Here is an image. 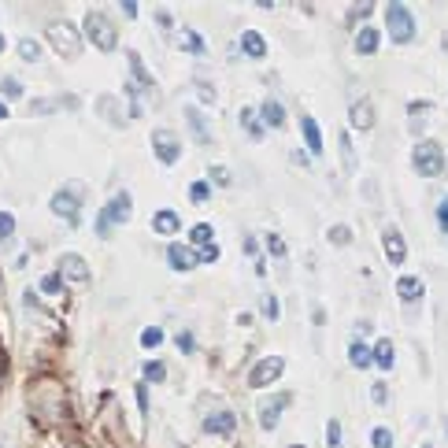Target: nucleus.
Instances as JSON below:
<instances>
[{"mask_svg":"<svg viewBox=\"0 0 448 448\" xmlns=\"http://www.w3.org/2000/svg\"><path fill=\"white\" fill-rule=\"evenodd\" d=\"M85 197H89V189H85V182H63V186L56 189V193H52L48 208L56 211V215H60L63 222H71V226H78Z\"/></svg>","mask_w":448,"mask_h":448,"instance_id":"1","label":"nucleus"},{"mask_svg":"<svg viewBox=\"0 0 448 448\" xmlns=\"http://www.w3.org/2000/svg\"><path fill=\"white\" fill-rule=\"evenodd\" d=\"M411 167L419 178H441L445 174V148L433 141V137H422L411 148Z\"/></svg>","mask_w":448,"mask_h":448,"instance_id":"2","label":"nucleus"},{"mask_svg":"<svg viewBox=\"0 0 448 448\" xmlns=\"http://www.w3.org/2000/svg\"><path fill=\"white\" fill-rule=\"evenodd\" d=\"M130 211H134V200L130 193H115L108 204L100 208L97 215V238H111L115 226H123V222H130Z\"/></svg>","mask_w":448,"mask_h":448,"instance_id":"3","label":"nucleus"},{"mask_svg":"<svg viewBox=\"0 0 448 448\" xmlns=\"http://www.w3.org/2000/svg\"><path fill=\"white\" fill-rule=\"evenodd\" d=\"M85 37H89V45H97L100 52H115V48H119L115 23L104 12H89V15H85Z\"/></svg>","mask_w":448,"mask_h":448,"instance_id":"4","label":"nucleus"},{"mask_svg":"<svg viewBox=\"0 0 448 448\" xmlns=\"http://www.w3.org/2000/svg\"><path fill=\"white\" fill-rule=\"evenodd\" d=\"M386 30H389V37L397 41V45H411V41H415V15H411V8L389 4L386 8Z\"/></svg>","mask_w":448,"mask_h":448,"instance_id":"5","label":"nucleus"},{"mask_svg":"<svg viewBox=\"0 0 448 448\" xmlns=\"http://www.w3.org/2000/svg\"><path fill=\"white\" fill-rule=\"evenodd\" d=\"M45 37L52 41V48H56L63 60H74V56L82 52L78 30H74L71 23H63V19H60V23H48V26H45Z\"/></svg>","mask_w":448,"mask_h":448,"instance_id":"6","label":"nucleus"},{"mask_svg":"<svg viewBox=\"0 0 448 448\" xmlns=\"http://www.w3.org/2000/svg\"><path fill=\"white\" fill-rule=\"evenodd\" d=\"M282 375H285V359L282 356H263L260 364L249 370V386L263 389V386H271V382H278Z\"/></svg>","mask_w":448,"mask_h":448,"instance_id":"7","label":"nucleus"},{"mask_svg":"<svg viewBox=\"0 0 448 448\" xmlns=\"http://www.w3.org/2000/svg\"><path fill=\"white\" fill-rule=\"evenodd\" d=\"M152 152L163 167H174L178 159H182V141H178L170 130H156L152 134Z\"/></svg>","mask_w":448,"mask_h":448,"instance_id":"8","label":"nucleus"},{"mask_svg":"<svg viewBox=\"0 0 448 448\" xmlns=\"http://www.w3.org/2000/svg\"><path fill=\"white\" fill-rule=\"evenodd\" d=\"M293 404V393H274V397H267L263 404H260V426L267 433L278 426V419H282V411Z\"/></svg>","mask_w":448,"mask_h":448,"instance_id":"9","label":"nucleus"},{"mask_svg":"<svg viewBox=\"0 0 448 448\" xmlns=\"http://www.w3.org/2000/svg\"><path fill=\"white\" fill-rule=\"evenodd\" d=\"M56 274H60L63 282L85 285V282H89V263H85L82 256H74V252H67V256H60V267H56Z\"/></svg>","mask_w":448,"mask_h":448,"instance_id":"10","label":"nucleus"},{"mask_svg":"<svg viewBox=\"0 0 448 448\" xmlns=\"http://www.w3.org/2000/svg\"><path fill=\"white\" fill-rule=\"evenodd\" d=\"M167 263H170V271H193L200 263V249H193V244H170Z\"/></svg>","mask_w":448,"mask_h":448,"instance_id":"11","label":"nucleus"},{"mask_svg":"<svg viewBox=\"0 0 448 448\" xmlns=\"http://www.w3.org/2000/svg\"><path fill=\"white\" fill-rule=\"evenodd\" d=\"M382 244H386V260H389L393 267H400L404 260H408V244H404L400 230L386 226V233H382Z\"/></svg>","mask_w":448,"mask_h":448,"instance_id":"12","label":"nucleus"},{"mask_svg":"<svg viewBox=\"0 0 448 448\" xmlns=\"http://www.w3.org/2000/svg\"><path fill=\"white\" fill-rule=\"evenodd\" d=\"M238 52L249 60H263L267 56V37L260 34V30H244L241 41H238Z\"/></svg>","mask_w":448,"mask_h":448,"instance_id":"13","label":"nucleus"},{"mask_svg":"<svg viewBox=\"0 0 448 448\" xmlns=\"http://www.w3.org/2000/svg\"><path fill=\"white\" fill-rule=\"evenodd\" d=\"M233 430H238V415H233V411H219V415H208V419H204V433L226 437Z\"/></svg>","mask_w":448,"mask_h":448,"instance_id":"14","label":"nucleus"},{"mask_svg":"<svg viewBox=\"0 0 448 448\" xmlns=\"http://www.w3.org/2000/svg\"><path fill=\"white\" fill-rule=\"evenodd\" d=\"M422 293H426L422 278H415V274H400V278H397V296H400L404 304H415V301H422Z\"/></svg>","mask_w":448,"mask_h":448,"instance_id":"15","label":"nucleus"},{"mask_svg":"<svg viewBox=\"0 0 448 448\" xmlns=\"http://www.w3.org/2000/svg\"><path fill=\"white\" fill-rule=\"evenodd\" d=\"M178 45H182L189 56H208V41H204V34H197L193 26H182V30H178Z\"/></svg>","mask_w":448,"mask_h":448,"instance_id":"16","label":"nucleus"},{"mask_svg":"<svg viewBox=\"0 0 448 448\" xmlns=\"http://www.w3.org/2000/svg\"><path fill=\"white\" fill-rule=\"evenodd\" d=\"M348 119H352L356 130H370V126H375V104H370V100H356L348 108Z\"/></svg>","mask_w":448,"mask_h":448,"instance_id":"17","label":"nucleus"},{"mask_svg":"<svg viewBox=\"0 0 448 448\" xmlns=\"http://www.w3.org/2000/svg\"><path fill=\"white\" fill-rule=\"evenodd\" d=\"M301 130H304V145L312 156H323V134H319V123L312 115H301Z\"/></svg>","mask_w":448,"mask_h":448,"instance_id":"18","label":"nucleus"},{"mask_svg":"<svg viewBox=\"0 0 448 448\" xmlns=\"http://www.w3.org/2000/svg\"><path fill=\"white\" fill-rule=\"evenodd\" d=\"M152 230L156 233H178V230H182V215L170 211V208H159L152 215Z\"/></svg>","mask_w":448,"mask_h":448,"instance_id":"19","label":"nucleus"},{"mask_svg":"<svg viewBox=\"0 0 448 448\" xmlns=\"http://www.w3.org/2000/svg\"><path fill=\"white\" fill-rule=\"evenodd\" d=\"M375 367L378 370H393V364H397V352H393V341L389 337H382V341H375Z\"/></svg>","mask_w":448,"mask_h":448,"instance_id":"20","label":"nucleus"},{"mask_svg":"<svg viewBox=\"0 0 448 448\" xmlns=\"http://www.w3.org/2000/svg\"><path fill=\"white\" fill-rule=\"evenodd\" d=\"M348 359H352V367L370 370V364H375V352L367 348V341H352V345H348Z\"/></svg>","mask_w":448,"mask_h":448,"instance_id":"21","label":"nucleus"},{"mask_svg":"<svg viewBox=\"0 0 448 448\" xmlns=\"http://www.w3.org/2000/svg\"><path fill=\"white\" fill-rule=\"evenodd\" d=\"M378 41H382L378 30H375V26H364V30L356 34V52H359V56H375V52H378Z\"/></svg>","mask_w":448,"mask_h":448,"instance_id":"22","label":"nucleus"},{"mask_svg":"<svg viewBox=\"0 0 448 448\" xmlns=\"http://www.w3.org/2000/svg\"><path fill=\"white\" fill-rule=\"evenodd\" d=\"M186 123L193 126V137H197L200 145H208V141H211V130H208V123L200 119V111L193 108V104H189V108H186Z\"/></svg>","mask_w":448,"mask_h":448,"instance_id":"23","label":"nucleus"},{"mask_svg":"<svg viewBox=\"0 0 448 448\" xmlns=\"http://www.w3.org/2000/svg\"><path fill=\"white\" fill-rule=\"evenodd\" d=\"M260 115H263L267 126H282V123H285V111H282L278 100H263V104H260Z\"/></svg>","mask_w":448,"mask_h":448,"instance_id":"24","label":"nucleus"},{"mask_svg":"<svg viewBox=\"0 0 448 448\" xmlns=\"http://www.w3.org/2000/svg\"><path fill=\"white\" fill-rule=\"evenodd\" d=\"M241 126L249 130L252 141H263V137H267V126H263V123H256V111H252V108H244V111H241Z\"/></svg>","mask_w":448,"mask_h":448,"instance_id":"25","label":"nucleus"},{"mask_svg":"<svg viewBox=\"0 0 448 448\" xmlns=\"http://www.w3.org/2000/svg\"><path fill=\"white\" fill-rule=\"evenodd\" d=\"M337 145H341V159H345V170L352 174V170H356V148H352L348 134H341V137H337Z\"/></svg>","mask_w":448,"mask_h":448,"instance_id":"26","label":"nucleus"},{"mask_svg":"<svg viewBox=\"0 0 448 448\" xmlns=\"http://www.w3.org/2000/svg\"><path fill=\"white\" fill-rule=\"evenodd\" d=\"M19 56H23L26 63H37L41 60V45L34 37H23V41H19Z\"/></svg>","mask_w":448,"mask_h":448,"instance_id":"27","label":"nucleus"},{"mask_svg":"<svg viewBox=\"0 0 448 448\" xmlns=\"http://www.w3.org/2000/svg\"><path fill=\"white\" fill-rule=\"evenodd\" d=\"M56 108H60V100L41 97V100H30V104H26V115H52Z\"/></svg>","mask_w":448,"mask_h":448,"instance_id":"28","label":"nucleus"},{"mask_svg":"<svg viewBox=\"0 0 448 448\" xmlns=\"http://www.w3.org/2000/svg\"><path fill=\"white\" fill-rule=\"evenodd\" d=\"M370 448H393V430L389 426H375V430H370Z\"/></svg>","mask_w":448,"mask_h":448,"instance_id":"29","label":"nucleus"},{"mask_svg":"<svg viewBox=\"0 0 448 448\" xmlns=\"http://www.w3.org/2000/svg\"><path fill=\"white\" fill-rule=\"evenodd\" d=\"M163 345V330L159 326H145L141 330V348H159Z\"/></svg>","mask_w":448,"mask_h":448,"instance_id":"30","label":"nucleus"},{"mask_svg":"<svg viewBox=\"0 0 448 448\" xmlns=\"http://www.w3.org/2000/svg\"><path fill=\"white\" fill-rule=\"evenodd\" d=\"M189 200H193V204H208V200H211V186L208 182H193V186H189Z\"/></svg>","mask_w":448,"mask_h":448,"instance_id":"31","label":"nucleus"},{"mask_svg":"<svg viewBox=\"0 0 448 448\" xmlns=\"http://www.w3.org/2000/svg\"><path fill=\"white\" fill-rule=\"evenodd\" d=\"M41 293H45V296H60L63 293V278H60V274H45V278H41Z\"/></svg>","mask_w":448,"mask_h":448,"instance_id":"32","label":"nucleus"},{"mask_svg":"<svg viewBox=\"0 0 448 448\" xmlns=\"http://www.w3.org/2000/svg\"><path fill=\"white\" fill-rule=\"evenodd\" d=\"M141 370H145V382H163V378H167V367L159 364V359H152V364H145Z\"/></svg>","mask_w":448,"mask_h":448,"instance_id":"33","label":"nucleus"},{"mask_svg":"<svg viewBox=\"0 0 448 448\" xmlns=\"http://www.w3.org/2000/svg\"><path fill=\"white\" fill-rule=\"evenodd\" d=\"M370 400H375L378 408H386V404H389V386H386V382H375V386H370Z\"/></svg>","mask_w":448,"mask_h":448,"instance_id":"34","label":"nucleus"},{"mask_svg":"<svg viewBox=\"0 0 448 448\" xmlns=\"http://www.w3.org/2000/svg\"><path fill=\"white\" fill-rule=\"evenodd\" d=\"M15 233V215L12 211H0V241H8Z\"/></svg>","mask_w":448,"mask_h":448,"instance_id":"35","label":"nucleus"},{"mask_svg":"<svg viewBox=\"0 0 448 448\" xmlns=\"http://www.w3.org/2000/svg\"><path fill=\"white\" fill-rule=\"evenodd\" d=\"M267 249H271L274 260H285V241L278 238V233H267Z\"/></svg>","mask_w":448,"mask_h":448,"instance_id":"36","label":"nucleus"},{"mask_svg":"<svg viewBox=\"0 0 448 448\" xmlns=\"http://www.w3.org/2000/svg\"><path fill=\"white\" fill-rule=\"evenodd\" d=\"M326 445H330V448H341V422H337V419L326 422Z\"/></svg>","mask_w":448,"mask_h":448,"instance_id":"37","label":"nucleus"},{"mask_svg":"<svg viewBox=\"0 0 448 448\" xmlns=\"http://www.w3.org/2000/svg\"><path fill=\"white\" fill-rule=\"evenodd\" d=\"M326 238L334 241V244H348V241H352V230H348V226H330Z\"/></svg>","mask_w":448,"mask_h":448,"instance_id":"38","label":"nucleus"},{"mask_svg":"<svg viewBox=\"0 0 448 448\" xmlns=\"http://www.w3.org/2000/svg\"><path fill=\"white\" fill-rule=\"evenodd\" d=\"M211 238H215V230H211L208 222L204 226H193V244H211Z\"/></svg>","mask_w":448,"mask_h":448,"instance_id":"39","label":"nucleus"},{"mask_svg":"<svg viewBox=\"0 0 448 448\" xmlns=\"http://www.w3.org/2000/svg\"><path fill=\"white\" fill-rule=\"evenodd\" d=\"M370 12H375V4H356V8H348V23H359V19H367Z\"/></svg>","mask_w":448,"mask_h":448,"instance_id":"40","label":"nucleus"},{"mask_svg":"<svg viewBox=\"0 0 448 448\" xmlns=\"http://www.w3.org/2000/svg\"><path fill=\"white\" fill-rule=\"evenodd\" d=\"M263 315L271 319V323L282 315V312H278V301H274V293H267V296H263Z\"/></svg>","mask_w":448,"mask_h":448,"instance_id":"41","label":"nucleus"},{"mask_svg":"<svg viewBox=\"0 0 448 448\" xmlns=\"http://www.w3.org/2000/svg\"><path fill=\"white\" fill-rule=\"evenodd\" d=\"M437 226L448 238V197H441V204H437Z\"/></svg>","mask_w":448,"mask_h":448,"instance_id":"42","label":"nucleus"},{"mask_svg":"<svg viewBox=\"0 0 448 448\" xmlns=\"http://www.w3.org/2000/svg\"><path fill=\"white\" fill-rule=\"evenodd\" d=\"M174 341H178V348H182L186 356H189V352H197V341H193V334H178Z\"/></svg>","mask_w":448,"mask_h":448,"instance_id":"43","label":"nucleus"},{"mask_svg":"<svg viewBox=\"0 0 448 448\" xmlns=\"http://www.w3.org/2000/svg\"><path fill=\"white\" fill-rule=\"evenodd\" d=\"M200 260H204V263H215V260H219V244H215V241L204 244V249H200Z\"/></svg>","mask_w":448,"mask_h":448,"instance_id":"44","label":"nucleus"},{"mask_svg":"<svg viewBox=\"0 0 448 448\" xmlns=\"http://www.w3.org/2000/svg\"><path fill=\"white\" fill-rule=\"evenodd\" d=\"M137 408H141V415H148V389H145V382H137Z\"/></svg>","mask_w":448,"mask_h":448,"instance_id":"45","label":"nucleus"},{"mask_svg":"<svg viewBox=\"0 0 448 448\" xmlns=\"http://www.w3.org/2000/svg\"><path fill=\"white\" fill-rule=\"evenodd\" d=\"M197 93H200V97H204L208 104H215V89H211L208 82H197Z\"/></svg>","mask_w":448,"mask_h":448,"instance_id":"46","label":"nucleus"},{"mask_svg":"<svg viewBox=\"0 0 448 448\" xmlns=\"http://www.w3.org/2000/svg\"><path fill=\"white\" fill-rule=\"evenodd\" d=\"M211 178H215L219 186H230V174H226V167H219V163L211 167Z\"/></svg>","mask_w":448,"mask_h":448,"instance_id":"47","label":"nucleus"},{"mask_svg":"<svg viewBox=\"0 0 448 448\" xmlns=\"http://www.w3.org/2000/svg\"><path fill=\"white\" fill-rule=\"evenodd\" d=\"M244 252H249L252 260H260V241H256V238H244Z\"/></svg>","mask_w":448,"mask_h":448,"instance_id":"48","label":"nucleus"},{"mask_svg":"<svg viewBox=\"0 0 448 448\" xmlns=\"http://www.w3.org/2000/svg\"><path fill=\"white\" fill-rule=\"evenodd\" d=\"M0 89L12 93V97H19V82H15V78H4V82H0Z\"/></svg>","mask_w":448,"mask_h":448,"instance_id":"49","label":"nucleus"},{"mask_svg":"<svg viewBox=\"0 0 448 448\" xmlns=\"http://www.w3.org/2000/svg\"><path fill=\"white\" fill-rule=\"evenodd\" d=\"M156 23H159V26H163V30H167L170 23H174V19H170V12H163V8H159V12H156Z\"/></svg>","mask_w":448,"mask_h":448,"instance_id":"50","label":"nucleus"},{"mask_svg":"<svg viewBox=\"0 0 448 448\" xmlns=\"http://www.w3.org/2000/svg\"><path fill=\"white\" fill-rule=\"evenodd\" d=\"M293 163L296 167H312V163H307V152H293Z\"/></svg>","mask_w":448,"mask_h":448,"instance_id":"51","label":"nucleus"},{"mask_svg":"<svg viewBox=\"0 0 448 448\" xmlns=\"http://www.w3.org/2000/svg\"><path fill=\"white\" fill-rule=\"evenodd\" d=\"M8 115H12V111H8V104H4V100H0V123H4V119H8Z\"/></svg>","mask_w":448,"mask_h":448,"instance_id":"52","label":"nucleus"},{"mask_svg":"<svg viewBox=\"0 0 448 448\" xmlns=\"http://www.w3.org/2000/svg\"><path fill=\"white\" fill-rule=\"evenodd\" d=\"M441 48H448V30H445V34H441Z\"/></svg>","mask_w":448,"mask_h":448,"instance_id":"53","label":"nucleus"},{"mask_svg":"<svg viewBox=\"0 0 448 448\" xmlns=\"http://www.w3.org/2000/svg\"><path fill=\"white\" fill-rule=\"evenodd\" d=\"M4 45H8V41H4V34H0V52H4Z\"/></svg>","mask_w":448,"mask_h":448,"instance_id":"54","label":"nucleus"},{"mask_svg":"<svg viewBox=\"0 0 448 448\" xmlns=\"http://www.w3.org/2000/svg\"><path fill=\"white\" fill-rule=\"evenodd\" d=\"M419 448H433V445H430V441H422V445H419Z\"/></svg>","mask_w":448,"mask_h":448,"instance_id":"55","label":"nucleus"},{"mask_svg":"<svg viewBox=\"0 0 448 448\" xmlns=\"http://www.w3.org/2000/svg\"><path fill=\"white\" fill-rule=\"evenodd\" d=\"M289 448H304V445H289Z\"/></svg>","mask_w":448,"mask_h":448,"instance_id":"56","label":"nucleus"},{"mask_svg":"<svg viewBox=\"0 0 448 448\" xmlns=\"http://www.w3.org/2000/svg\"><path fill=\"white\" fill-rule=\"evenodd\" d=\"M445 430H448V419H445Z\"/></svg>","mask_w":448,"mask_h":448,"instance_id":"57","label":"nucleus"}]
</instances>
